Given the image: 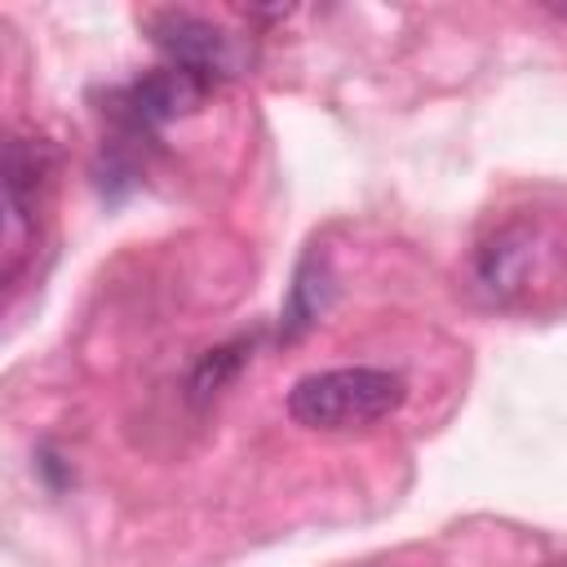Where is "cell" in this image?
<instances>
[{
    "label": "cell",
    "instance_id": "6da1fadb",
    "mask_svg": "<svg viewBox=\"0 0 567 567\" xmlns=\"http://www.w3.org/2000/svg\"><path fill=\"white\" fill-rule=\"evenodd\" d=\"M403 399V377L385 368H328L301 377L288 390V412L310 430H363L399 412Z\"/></svg>",
    "mask_w": 567,
    "mask_h": 567
},
{
    "label": "cell",
    "instance_id": "7a4b0ae2",
    "mask_svg": "<svg viewBox=\"0 0 567 567\" xmlns=\"http://www.w3.org/2000/svg\"><path fill=\"white\" fill-rule=\"evenodd\" d=\"M567 266V239L549 221H505L474 257V275L492 301H532L554 288Z\"/></svg>",
    "mask_w": 567,
    "mask_h": 567
},
{
    "label": "cell",
    "instance_id": "3957f363",
    "mask_svg": "<svg viewBox=\"0 0 567 567\" xmlns=\"http://www.w3.org/2000/svg\"><path fill=\"white\" fill-rule=\"evenodd\" d=\"M53 151L44 142L13 137L4 151V284H13L35 248V195L49 177Z\"/></svg>",
    "mask_w": 567,
    "mask_h": 567
},
{
    "label": "cell",
    "instance_id": "277c9868",
    "mask_svg": "<svg viewBox=\"0 0 567 567\" xmlns=\"http://www.w3.org/2000/svg\"><path fill=\"white\" fill-rule=\"evenodd\" d=\"M146 27H151L155 49L168 58V66H182V71L208 80V84L221 80V75H235V66H239L235 35H226L217 22H208L199 13L164 9V13H151Z\"/></svg>",
    "mask_w": 567,
    "mask_h": 567
},
{
    "label": "cell",
    "instance_id": "5b68a950",
    "mask_svg": "<svg viewBox=\"0 0 567 567\" xmlns=\"http://www.w3.org/2000/svg\"><path fill=\"white\" fill-rule=\"evenodd\" d=\"M208 80L182 71V66H159L151 75H142L137 84L124 89V115L137 124V128H155V124H168L177 115H186L199 97H204Z\"/></svg>",
    "mask_w": 567,
    "mask_h": 567
},
{
    "label": "cell",
    "instance_id": "8992f818",
    "mask_svg": "<svg viewBox=\"0 0 567 567\" xmlns=\"http://www.w3.org/2000/svg\"><path fill=\"white\" fill-rule=\"evenodd\" d=\"M310 270H315V257H306L301 270H297V284H292V297H288V310H284V328L288 332L315 323L319 310H323V288H319V279Z\"/></svg>",
    "mask_w": 567,
    "mask_h": 567
},
{
    "label": "cell",
    "instance_id": "52a82bcc",
    "mask_svg": "<svg viewBox=\"0 0 567 567\" xmlns=\"http://www.w3.org/2000/svg\"><path fill=\"white\" fill-rule=\"evenodd\" d=\"M549 567H567V563H549Z\"/></svg>",
    "mask_w": 567,
    "mask_h": 567
}]
</instances>
